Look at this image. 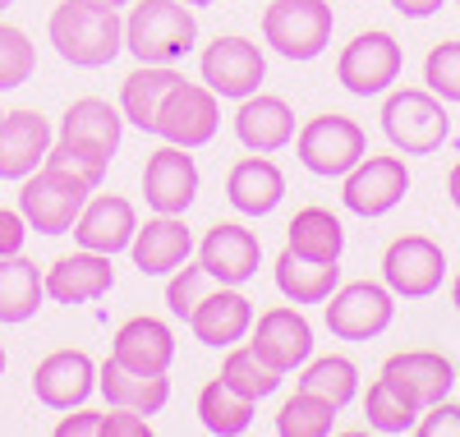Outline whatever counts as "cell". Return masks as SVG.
<instances>
[{
    "instance_id": "1",
    "label": "cell",
    "mask_w": 460,
    "mask_h": 437,
    "mask_svg": "<svg viewBox=\"0 0 460 437\" xmlns=\"http://www.w3.org/2000/svg\"><path fill=\"white\" fill-rule=\"evenodd\" d=\"M51 47L60 51L65 65L74 69H102L125 51V19L115 5L97 0H60L51 10Z\"/></svg>"
},
{
    "instance_id": "2",
    "label": "cell",
    "mask_w": 460,
    "mask_h": 437,
    "mask_svg": "<svg viewBox=\"0 0 460 437\" xmlns=\"http://www.w3.org/2000/svg\"><path fill=\"white\" fill-rule=\"evenodd\" d=\"M199 19L184 0H138L125 19V51L138 65H175L194 51Z\"/></svg>"
},
{
    "instance_id": "3",
    "label": "cell",
    "mask_w": 460,
    "mask_h": 437,
    "mask_svg": "<svg viewBox=\"0 0 460 437\" xmlns=\"http://www.w3.org/2000/svg\"><path fill=\"white\" fill-rule=\"evenodd\" d=\"M382 134L387 143L405 156H429L438 152L447 138H451V115H447V102L433 97L429 88H396L382 102Z\"/></svg>"
},
{
    "instance_id": "4",
    "label": "cell",
    "mask_w": 460,
    "mask_h": 437,
    "mask_svg": "<svg viewBox=\"0 0 460 437\" xmlns=\"http://www.w3.org/2000/svg\"><path fill=\"white\" fill-rule=\"evenodd\" d=\"M336 14L327 0H267L262 10V37L267 47L286 60H318L332 42Z\"/></svg>"
},
{
    "instance_id": "5",
    "label": "cell",
    "mask_w": 460,
    "mask_h": 437,
    "mask_svg": "<svg viewBox=\"0 0 460 437\" xmlns=\"http://www.w3.org/2000/svg\"><path fill=\"white\" fill-rule=\"evenodd\" d=\"M405 69V51L387 28H368L355 32L350 47L341 51L336 60V84L350 93V97H382L392 93V84Z\"/></svg>"
},
{
    "instance_id": "6",
    "label": "cell",
    "mask_w": 460,
    "mask_h": 437,
    "mask_svg": "<svg viewBox=\"0 0 460 437\" xmlns=\"http://www.w3.org/2000/svg\"><path fill=\"white\" fill-rule=\"evenodd\" d=\"M299 166L323 180H345V171L359 166L368 152V134L350 120V115H314L309 125L295 134Z\"/></svg>"
},
{
    "instance_id": "7",
    "label": "cell",
    "mask_w": 460,
    "mask_h": 437,
    "mask_svg": "<svg viewBox=\"0 0 460 437\" xmlns=\"http://www.w3.org/2000/svg\"><path fill=\"white\" fill-rule=\"evenodd\" d=\"M323 317L336 341H377L396 317V295L382 281H345L323 299Z\"/></svg>"
},
{
    "instance_id": "8",
    "label": "cell",
    "mask_w": 460,
    "mask_h": 437,
    "mask_svg": "<svg viewBox=\"0 0 460 437\" xmlns=\"http://www.w3.org/2000/svg\"><path fill=\"white\" fill-rule=\"evenodd\" d=\"M88 193L93 189H84L79 180H69L51 166H37L32 175L19 180V212H23L28 230H37V235H69L88 203Z\"/></svg>"
},
{
    "instance_id": "9",
    "label": "cell",
    "mask_w": 460,
    "mask_h": 437,
    "mask_svg": "<svg viewBox=\"0 0 460 437\" xmlns=\"http://www.w3.org/2000/svg\"><path fill=\"white\" fill-rule=\"evenodd\" d=\"M410 193V166L401 156H377V152H364L355 171H345V184H341V203L345 212H355L364 221H377L405 203Z\"/></svg>"
},
{
    "instance_id": "10",
    "label": "cell",
    "mask_w": 460,
    "mask_h": 437,
    "mask_svg": "<svg viewBox=\"0 0 460 437\" xmlns=\"http://www.w3.org/2000/svg\"><path fill=\"white\" fill-rule=\"evenodd\" d=\"M447 281V254L429 235H401L382 254V286L396 299H429Z\"/></svg>"
},
{
    "instance_id": "11",
    "label": "cell",
    "mask_w": 460,
    "mask_h": 437,
    "mask_svg": "<svg viewBox=\"0 0 460 437\" xmlns=\"http://www.w3.org/2000/svg\"><path fill=\"white\" fill-rule=\"evenodd\" d=\"M199 74L203 84L217 93V97H230V102H244L249 93L262 88L267 78V60H262V47L249 42L240 32H226V37H212L199 56Z\"/></svg>"
},
{
    "instance_id": "12",
    "label": "cell",
    "mask_w": 460,
    "mask_h": 437,
    "mask_svg": "<svg viewBox=\"0 0 460 437\" xmlns=\"http://www.w3.org/2000/svg\"><path fill=\"white\" fill-rule=\"evenodd\" d=\"M221 129V106H217V93L208 84H189V78H180V84L171 88L166 106H162V120H157V134L175 147H208Z\"/></svg>"
},
{
    "instance_id": "13",
    "label": "cell",
    "mask_w": 460,
    "mask_h": 437,
    "mask_svg": "<svg viewBox=\"0 0 460 437\" xmlns=\"http://www.w3.org/2000/svg\"><path fill=\"white\" fill-rule=\"evenodd\" d=\"M249 345L277 373H295V369H304V364L314 360V327H309V317L299 313V304L295 308L290 304H277V308L258 313Z\"/></svg>"
},
{
    "instance_id": "14",
    "label": "cell",
    "mask_w": 460,
    "mask_h": 437,
    "mask_svg": "<svg viewBox=\"0 0 460 437\" xmlns=\"http://www.w3.org/2000/svg\"><path fill=\"white\" fill-rule=\"evenodd\" d=\"M143 193H147V208L152 212H166V217H184L199 198V162L189 156V147H157L143 166Z\"/></svg>"
},
{
    "instance_id": "15",
    "label": "cell",
    "mask_w": 460,
    "mask_h": 437,
    "mask_svg": "<svg viewBox=\"0 0 460 437\" xmlns=\"http://www.w3.org/2000/svg\"><path fill=\"white\" fill-rule=\"evenodd\" d=\"M32 391L47 410H79L97 391V364L84 350H56L32 369Z\"/></svg>"
},
{
    "instance_id": "16",
    "label": "cell",
    "mask_w": 460,
    "mask_h": 437,
    "mask_svg": "<svg viewBox=\"0 0 460 437\" xmlns=\"http://www.w3.org/2000/svg\"><path fill=\"white\" fill-rule=\"evenodd\" d=\"M189 332H194V341H203L208 350L240 345V341L253 332V299H249L240 286L208 290V295L194 304V313H189Z\"/></svg>"
},
{
    "instance_id": "17",
    "label": "cell",
    "mask_w": 460,
    "mask_h": 437,
    "mask_svg": "<svg viewBox=\"0 0 460 437\" xmlns=\"http://www.w3.org/2000/svg\"><path fill=\"white\" fill-rule=\"evenodd\" d=\"M199 263L208 267L212 281L221 286H244L258 276V263H262V245H258V235L240 221H217L208 235H203V245H199Z\"/></svg>"
},
{
    "instance_id": "18",
    "label": "cell",
    "mask_w": 460,
    "mask_h": 437,
    "mask_svg": "<svg viewBox=\"0 0 460 437\" xmlns=\"http://www.w3.org/2000/svg\"><path fill=\"white\" fill-rule=\"evenodd\" d=\"M134 230H138V212L125 193H97V198L88 193L79 221H74V240H79V249L115 258L134 245Z\"/></svg>"
},
{
    "instance_id": "19",
    "label": "cell",
    "mask_w": 460,
    "mask_h": 437,
    "mask_svg": "<svg viewBox=\"0 0 460 437\" xmlns=\"http://www.w3.org/2000/svg\"><path fill=\"white\" fill-rule=\"evenodd\" d=\"M382 378H392L419 410H429V406L447 401L460 373L442 350H396L392 360L382 364Z\"/></svg>"
},
{
    "instance_id": "20",
    "label": "cell",
    "mask_w": 460,
    "mask_h": 437,
    "mask_svg": "<svg viewBox=\"0 0 460 437\" xmlns=\"http://www.w3.org/2000/svg\"><path fill=\"white\" fill-rule=\"evenodd\" d=\"M42 286H47V299H56V304H97L115 286V267L106 254L79 249V254L56 258L42 276Z\"/></svg>"
},
{
    "instance_id": "21",
    "label": "cell",
    "mask_w": 460,
    "mask_h": 437,
    "mask_svg": "<svg viewBox=\"0 0 460 437\" xmlns=\"http://www.w3.org/2000/svg\"><path fill=\"white\" fill-rule=\"evenodd\" d=\"M111 360L134 369V373H171V364H175V332H171V323L147 317V313L120 323L115 336H111Z\"/></svg>"
},
{
    "instance_id": "22",
    "label": "cell",
    "mask_w": 460,
    "mask_h": 437,
    "mask_svg": "<svg viewBox=\"0 0 460 437\" xmlns=\"http://www.w3.org/2000/svg\"><path fill=\"white\" fill-rule=\"evenodd\" d=\"M194 254V230L184 226V217H147V226L134 230V245H129V258L143 276H171L175 267L189 263Z\"/></svg>"
},
{
    "instance_id": "23",
    "label": "cell",
    "mask_w": 460,
    "mask_h": 437,
    "mask_svg": "<svg viewBox=\"0 0 460 437\" xmlns=\"http://www.w3.org/2000/svg\"><path fill=\"white\" fill-rule=\"evenodd\" d=\"M51 125L42 111H5L0 120V180H23L47 162Z\"/></svg>"
},
{
    "instance_id": "24",
    "label": "cell",
    "mask_w": 460,
    "mask_h": 437,
    "mask_svg": "<svg viewBox=\"0 0 460 437\" xmlns=\"http://www.w3.org/2000/svg\"><path fill=\"white\" fill-rule=\"evenodd\" d=\"M235 138L249 147V152H281L295 143V111L286 97H272V93H249L240 106H235Z\"/></svg>"
},
{
    "instance_id": "25",
    "label": "cell",
    "mask_w": 460,
    "mask_h": 437,
    "mask_svg": "<svg viewBox=\"0 0 460 437\" xmlns=\"http://www.w3.org/2000/svg\"><path fill=\"white\" fill-rule=\"evenodd\" d=\"M226 198L240 217H267V212H277V203L286 198V175L267 152H253V156L230 166Z\"/></svg>"
},
{
    "instance_id": "26",
    "label": "cell",
    "mask_w": 460,
    "mask_h": 437,
    "mask_svg": "<svg viewBox=\"0 0 460 437\" xmlns=\"http://www.w3.org/2000/svg\"><path fill=\"white\" fill-rule=\"evenodd\" d=\"M60 138L74 143V147H88V152H97V156L111 162V156L120 152V138H125V111L102 102V97H79V102H69V111H65Z\"/></svg>"
},
{
    "instance_id": "27",
    "label": "cell",
    "mask_w": 460,
    "mask_h": 437,
    "mask_svg": "<svg viewBox=\"0 0 460 437\" xmlns=\"http://www.w3.org/2000/svg\"><path fill=\"white\" fill-rule=\"evenodd\" d=\"M97 391L106 396V406H120V410H134V415H162L166 401H171V378L166 373H134L125 364H97Z\"/></svg>"
},
{
    "instance_id": "28",
    "label": "cell",
    "mask_w": 460,
    "mask_h": 437,
    "mask_svg": "<svg viewBox=\"0 0 460 437\" xmlns=\"http://www.w3.org/2000/svg\"><path fill=\"white\" fill-rule=\"evenodd\" d=\"M180 69L175 65H138L134 74H125L120 84V111H125V125L143 129V134H157L162 120V106L171 97V88L180 84Z\"/></svg>"
},
{
    "instance_id": "29",
    "label": "cell",
    "mask_w": 460,
    "mask_h": 437,
    "mask_svg": "<svg viewBox=\"0 0 460 437\" xmlns=\"http://www.w3.org/2000/svg\"><path fill=\"white\" fill-rule=\"evenodd\" d=\"M272 281L290 304H323L336 286H341V267L336 263H318V258H304L290 245L277 254L272 263Z\"/></svg>"
},
{
    "instance_id": "30",
    "label": "cell",
    "mask_w": 460,
    "mask_h": 437,
    "mask_svg": "<svg viewBox=\"0 0 460 437\" xmlns=\"http://www.w3.org/2000/svg\"><path fill=\"white\" fill-rule=\"evenodd\" d=\"M42 299H47V286H42L37 263H28L23 254L0 258V323L5 327L28 323V317H37Z\"/></svg>"
},
{
    "instance_id": "31",
    "label": "cell",
    "mask_w": 460,
    "mask_h": 437,
    "mask_svg": "<svg viewBox=\"0 0 460 437\" xmlns=\"http://www.w3.org/2000/svg\"><path fill=\"white\" fill-rule=\"evenodd\" d=\"M295 254L304 258H318V263H341V249H345V226L336 212L327 208H299L295 221H290V240H286Z\"/></svg>"
},
{
    "instance_id": "32",
    "label": "cell",
    "mask_w": 460,
    "mask_h": 437,
    "mask_svg": "<svg viewBox=\"0 0 460 437\" xmlns=\"http://www.w3.org/2000/svg\"><path fill=\"white\" fill-rule=\"evenodd\" d=\"M253 410H258V401L240 396L235 387L221 382V378H212V382L199 391V419H203V428L217 433V437H240V433H249Z\"/></svg>"
},
{
    "instance_id": "33",
    "label": "cell",
    "mask_w": 460,
    "mask_h": 437,
    "mask_svg": "<svg viewBox=\"0 0 460 437\" xmlns=\"http://www.w3.org/2000/svg\"><path fill=\"white\" fill-rule=\"evenodd\" d=\"M299 391H314V396H327L336 410H345L359 396V369L355 360H345V354H323V360H309L299 369Z\"/></svg>"
},
{
    "instance_id": "34",
    "label": "cell",
    "mask_w": 460,
    "mask_h": 437,
    "mask_svg": "<svg viewBox=\"0 0 460 437\" xmlns=\"http://www.w3.org/2000/svg\"><path fill=\"white\" fill-rule=\"evenodd\" d=\"M217 378H221V382H230L240 396H249V401H267V396H272V391L281 387V378H286V373H277V369L267 364L253 345H230Z\"/></svg>"
},
{
    "instance_id": "35",
    "label": "cell",
    "mask_w": 460,
    "mask_h": 437,
    "mask_svg": "<svg viewBox=\"0 0 460 437\" xmlns=\"http://www.w3.org/2000/svg\"><path fill=\"white\" fill-rule=\"evenodd\" d=\"M419 415H424V410H419L392 378L377 373V378L368 382V396H364V419H368V428H377V433H414Z\"/></svg>"
},
{
    "instance_id": "36",
    "label": "cell",
    "mask_w": 460,
    "mask_h": 437,
    "mask_svg": "<svg viewBox=\"0 0 460 437\" xmlns=\"http://www.w3.org/2000/svg\"><path fill=\"white\" fill-rule=\"evenodd\" d=\"M336 406L327 401V396H314V391H299L286 396L281 410H277V433L281 437H327L336 428Z\"/></svg>"
},
{
    "instance_id": "37",
    "label": "cell",
    "mask_w": 460,
    "mask_h": 437,
    "mask_svg": "<svg viewBox=\"0 0 460 437\" xmlns=\"http://www.w3.org/2000/svg\"><path fill=\"white\" fill-rule=\"evenodd\" d=\"M37 69V51L28 42V32L14 23H0V93L23 88Z\"/></svg>"
},
{
    "instance_id": "38",
    "label": "cell",
    "mask_w": 460,
    "mask_h": 437,
    "mask_svg": "<svg viewBox=\"0 0 460 437\" xmlns=\"http://www.w3.org/2000/svg\"><path fill=\"white\" fill-rule=\"evenodd\" d=\"M42 166H51V171H60V175H69V180H79L84 189H102V180H106V156H97V152H88V147H74V143H51V152H47V162Z\"/></svg>"
},
{
    "instance_id": "39",
    "label": "cell",
    "mask_w": 460,
    "mask_h": 437,
    "mask_svg": "<svg viewBox=\"0 0 460 437\" xmlns=\"http://www.w3.org/2000/svg\"><path fill=\"white\" fill-rule=\"evenodd\" d=\"M424 88L447 106H460V42H438L424 56Z\"/></svg>"
},
{
    "instance_id": "40",
    "label": "cell",
    "mask_w": 460,
    "mask_h": 437,
    "mask_svg": "<svg viewBox=\"0 0 460 437\" xmlns=\"http://www.w3.org/2000/svg\"><path fill=\"white\" fill-rule=\"evenodd\" d=\"M208 281H212V276H208L203 263H184V267H175V272L166 276V304H171V313L189 323L194 304L208 295Z\"/></svg>"
},
{
    "instance_id": "41",
    "label": "cell",
    "mask_w": 460,
    "mask_h": 437,
    "mask_svg": "<svg viewBox=\"0 0 460 437\" xmlns=\"http://www.w3.org/2000/svg\"><path fill=\"white\" fill-rule=\"evenodd\" d=\"M414 433L419 437H460V406H451V401L429 406L424 415H419Z\"/></svg>"
},
{
    "instance_id": "42",
    "label": "cell",
    "mask_w": 460,
    "mask_h": 437,
    "mask_svg": "<svg viewBox=\"0 0 460 437\" xmlns=\"http://www.w3.org/2000/svg\"><path fill=\"white\" fill-rule=\"evenodd\" d=\"M102 437H152V419L111 406V410L102 415Z\"/></svg>"
},
{
    "instance_id": "43",
    "label": "cell",
    "mask_w": 460,
    "mask_h": 437,
    "mask_svg": "<svg viewBox=\"0 0 460 437\" xmlns=\"http://www.w3.org/2000/svg\"><path fill=\"white\" fill-rule=\"evenodd\" d=\"M28 245V221L19 208H0V258H14Z\"/></svg>"
},
{
    "instance_id": "44",
    "label": "cell",
    "mask_w": 460,
    "mask_h": 437,
    "mask_svg": "<svg viewBox=\"0 0 460 437\" xmlns=\"http://www.w3.org/2000/svg\"><path fill=\"white\" fill-rule=\"evenodd\" d=\"M56 437H102V410H84L79 415L65 410V419L56 424Z\"/></svg>"
},
{
    "instance_id": "45",
    "label": "cell",
    "mask_w": 460,
    "mask_h": 437,
    "mask_svg": "<svg viewBox=\"0 0 460 437\" xmlns=\"http://www.w3.org/2000/svg\"><path fill=\"white\" fill-rule=\"evenodd\" d=\"M447 5V0H392V10L401 14V19H429V14H438Z\"/></svg>"
},
{
    "instance_id": "46",
    "label": "cell",
    "mask_w": 460,
    "mask_h": 437,
    "mask_svg": "<svg viewBox=\"0 0 460 437\" xmlns=\"http://www.w3.org/2000/svg\"><path fill=\"white\" fill-rule=\"evenodd\" d=\"M447 198H451V208L460 212V162H456L451 175H447Z\"/></svg>"
},
{
    "instance_id": "47",
    "label": "cell",
    "mask_w": 460,
    "mask_h": 437,
    "mask_svg": "<svg viewBox=\"0 0 460 437\" xmlns=\"http://www.w3.org/2000/svg\"><path fill=\"white\" fill-rule=\"evenodd\" d=\"M451 304H456V313H460V276L451 281Z\"/></svg>"
},
{
    "instance_id": "48",
    "label": "cell",
    "mask_w": 460,
    "mask_h": 437,
    "mask_svg": "<svg viewBox=\"0 0 460 437\" xmlns=\"http://www.w3.org/2000/svg\"><path fill=\"white\" fill-rule=\"evenodd\" d=\"M184 5H194V10H208V5H217V0H184Z\"/></svg>"
},
{
    "instance_id": "49",
    "label": "cell",
    "mask_w": 460,
    "mask_h": 437,
    "mask_svg": "<svg viewBox=\"0 0 460 437\" xmlns=\"http://www.w3.org/2000/svg\"><path fill=\"white\" fill-rule=\"evenodd\" d=\"M97 5H115V10H125V5H129V0H97Z\"/></svg>"
},
{
    "instance_id": "50",
    "label": "cell",
    "mask_w": 460,
    "mask_h": 437,
    "mask_svg": "<svg viewBox=\"0 0 460 437\" xmlns=\"http://www.w3.org/2000/svg\"><path fill=\"white\" fill-rule=\"evenodd\" d=\"M0 378H5V345H0Z\"/></svg>"
},
{
    "instance_id": "51",
    "label": "cell",
    "mask_w": 460,
    "mask_h": 437,
    "mask_svg": "<svg viewBox=\"0 0 460 437\" xmlns=\"http://www.w3.org/2000/svg\"><path fill=\"white\" fill-rule=\"evenodd\" d=\"M10 5H14V0H0V10H10Z\"/></svg>"
},
{
    "instance_id": "52",
    "label": "cell",
    "mask_w": 460,
    "mask_h": 437,
    "mask_svg": "<svg viewBox=\"0 0 460 437\" xmlns=\"http://www.w3.org/2000/svg\"><path fill=\"white\" fill-rule=\"evenodd\" d=\"M0 120H5V106H0Z\"/></svg>"
},
{
    "instance_id": "53",
    "label": "cell",
    "mask_w": 460,
    "mask_h": 437,
    "mask_svg": "<svg viewBox=\"0 0 460 437\" xmlns=\"http://www.w3.org/2000/svg\"><path fill=\"white\" fill-rule=\"evenodd\" d=\"M456 387H460V378H456Z\"/></svg>"
},
{
    "instance_id": "54",
    "label": "cell",
    "mask_w": 460,
    "mask_h": 437,
    "mask_svg": "<svg viewBox=\"0 0 460 437\" xmlns=\"http://www.w3.org/2000/svg\"><path fill=\"white\" fill-rule=\"evenodd\" d=\"M456 5H460V0H456Z\"/></svg>"
}]
</instances>
